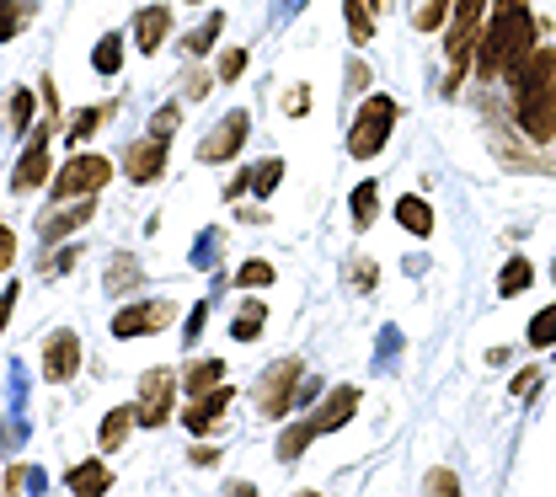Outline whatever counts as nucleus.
I'll use <instances>...</instances> for the list:
<instances>
[{"mask_svg": "<svg viewBox=\"0 0 556 497\" xmlns=\"http://www.w3.org/2000/svg\"><path fill=\"white\" fill-rule=\"evenodd\" d=\"M161 172H166V139L161 134H145V139H134V145L123 150V177L139 182V188L156 182Z\"/></svg>", "mask_w": 556, "mask_h": 497, "instance_id": "obj_10", "label": "nucleus"}, {"mask_svg": "<svg viewBox=\"0 0 556 497\" xmlns=\"http://www.w3.org/2000/svg\"><path fill=\"white\" fill-rule=\"evenodd\" d=\"M482 11H487V0H455V22H450V38H444L455 65H466L471 43H476V33H482Z\"/></svg>", "mask_w": 556, "mask_h": 497, "instance_id": "obj_12", "label": "nucleus"}, {"mask_svg": "<svg viewBox=\"0 0 556 497\" xmlns=\"http://www.w3.org/2000/svg\"><path fill=\"white\" fill-rule=\"evenodd\" d=\"M348 86H353V91L369 86V65H364V59H353V65H348Z\"/></svg>", "mask_w": 556, "mask_h": 497, "instance_id": "obj_44", "label": "nucleus"}, {"mask_svg": "<svg viewBox=\"0 0 556 497\" xmlns=\"http://www.w3.org/2000/svg\"><path fill=\"white\" fill-rule=\"evenodd\" d=\"M450 6H455V0H423V6H417V33H434V27H444Z\"/></svg>", "mask_w": 556, "mask_h": 497, "instance_id": "obj_33", "label": "nucleus"}, {"mask_svg": "<svg viewBox=\"0 0 556 497\" xmlns=\"http://www.w3.org/2000/svg\"><path fill=\"white\" fill-rule=\"evenodd\" d=\"M241 70H246V49H225V54H220V70H214V75L230 86V81H241Z\"/></svg>", "mask_w": 556, "mask_h": 497, "instance_id": "obj_36", "label": "nucleus"}, {"mask_svg": "<svg viewBox=\"0 0 556 497\" xmlns=\"http://www.w3.org/2000/svg\"><path fill=\"white\" fill-rule=\"evenodd\" d=\"M11 310H17V284H6V294H0V332H6Z\"/></svg>", "mask_w": 556, "mask_h": 497, "instance_id": "obj_42", "label": "nucleus"}, {"mask_svg": "<svg viewBox=\"0 0 556 497\" xmlns=\"http://www.w3.org/2000/svg\"><path fill=\"white\" fill-rule=\"evenodd\" d=\"M343 17H348V38L353 43L375 38V0H343Z\"/></svg>", "mask_w": 556, "mask_h": 497, "instance_id": "obj_24", "label": "nucleus"}, {"mask_svg": "<svg viewBox=\"0 0 556 497\" xmlns=\"http://www.w3.org/2000/svg\"><path fill=\"white\" fill-rule=\"evenodd\" d=\"M530 284H535V268H530V257H514V262H508V268L498 273V294H503V300H514V294H524Z\"/></svg>", "mask_w": 556, "mask_h": 497, "instance_id": "obj_27", "label": "nucleus"}, {"mask_svg": "<svg viewBox=\"0 0 556 497\" xmlns=\"http://www.w3.org/2000/svg\"><path fill=\"white\" fill-rule=\"evenodd\" d=\"M107 177H113V161L97 155V150H91V155L81 150V155H70V166L49 182V193L54 198H91V193L107 188Z\"/></svg>", "mask_w": 556, "mask_h": 497, "instance_id": "obj_5", "label": "nucleus"}, {"mask_svg": "<svg viewBox=\"0 0 556 497\" xmlns=\"http://www.w3.org/2000/svg\"><path fill=\"white\" fill-rule=\"evenodd\" d=\"M530 343H535V348H551V343H556V305H546V310L530 321Z\"/></svg>", "mask_w": 556, "mask_h": 497, "instance_id": "obj_34", "label": "nucleus"}, {"mask_svg": "<svg viewBox=\"0 0 556 497\" xmlns=\"http://www.w3.org/2000/svg\"><path fill=\"white\" fill-rule=\"evenodd\" d=\"M129 423H134V407H113L102 423V455H113V449L129 439Z\"/></svg>", "mask_w": 556, "mask_h": 497, "instance_id": "obj_29", "label": "nucleus"}, {"mask_svg": "<svg viewBox=\"0 0 556 497\" xmlns=\"http://www.w3.org/2000/svg\"><path fill=\"white\" fill-rule=\"evenodd\" d=\"M311 439H321L311 417H305V423H295V428H284V433H278V460H284V465H289V460H300Z\"/></svg>", "mask_w": 556, "mask_h": 497, "instance_id": "obj_26", "label": "nucleus"}, {"mask_svg": "<svg viewBox=\"0 0 556 497\" xmlns=\"http://www.w3.org/2000/svg\"><path fill=\"white\" fill-rule=\"evenodd\" d=\"M375 214H380V188L375 182H359V188H353V230H369Z\"/></svg>", "mask_w": 556, "mask_h": 497, "instance_id": "obj_28", "label": "nucleus"}, {"mask_svg": "<svg viewBox=\"0 0 556 497\" xmlns=\"http://www.w3.org/2000/svg\"><path fill=\"white\" fill-rule=\"evenodd\" d=\"M535 380H540L535 369H530V375H519V380H514V396H530V391H535Z\"/></svg>", "mask_w": 556, "mask_h": 497, "instance_id": "obj_47", "label": "nucleus"}, {"mask_svg": "<svg viewBox=\"0 0 556 497\" xmlns=\"http://www.w3.org/2000/svg\"><path fill=\"white\" fill-rule=\"evenodd\" d=\"M535 49V17L524 11V0H498L492 22L482 27V43H476V75H508L524 54Z\"/></svg>", "mask_w": 556, "mask_h": 497, "instance_id": "obj_2", "label": "nucleus"}, {"mask_svg": "<svg viewBox=\"0 0 556 497\" xmlns=\"http://www.w3.org/2000/svg\"><path fill=\"white\" fill-rule=\"evenodd\" d=\"M54 134H59V113H43L33 123V134H27V145H22L17 177H11V188H17V193H33V188L49 182V145H54Z\"/></svg>", "mask_w": 556, "mask_h": 497, "instance_id": "obj_4", "label": "nucleus"}, {"mask_svg": "<svg viewBox=\"0 0 556 497\" xmlns=\"http://www.w3.org/2000/svg\"><path fill=\"white\" fill-rule=\"evenodd\" d=\"M508 86H514L519 129L530 134L535 145H551L556 139V49L551 43H535V49L508 70Z\"/></svg>", "mask_w": 556, "mask_h": 497, "instance_id": "obj_1", "label": "nucleus"}, {"mask_svg": "<svg viewBox=\"0 0 556 497\" xmlns=\"http://www.w3.org/2000/svg\"><path fill=\"white\" fill-rule=\"evenodd\" d=\"M428 492H460V481L450 471H434V476H428Z\"/></svg>", "mask_w": 556, "mask_h": 497, "instance_id": "obj_43", "label": "nucleus"}, {"mask_svg": "<svg viewBox=\"0 0 556 497\" xmlns=\"http://www.w3.org/2000/svg\"><path fill=\"white\" fill-rule=\"evenodd\" d=\"M396 220H401V230H407V236H417V241L434 236V209H428V198H417V193L396 204Z\"/></svg>", "mask_w": 556, "mask_h": 497, "instance_id": "obj_19", "label": "nucleus"}, {"mask_svg": "<svg viewBox=\"0 0 556 497\" xmlns=\"http://www.w3.org/2000/svg\"><path fill=\"white\" fill-rule=\"evenodd\" d=\"M246 134H252V118L246 113H225V123L214 129L204 145H198V161L204 166H225V161H236L241 145H246Z\"/></svg>", "mask_w": 556, "mask_h": 497, "instance_id": "obj_9", "label": "nucleus"}, {"mask_svg": "<svg viewBox=\"0 0 556 497\" xmlns=\"http://www.w3.org/2000/svg\"><path fill=\"white\" fill-rule=\"evenodd\" d=\"M305 107H311V91H305V86H295V91H289V97H284V113H289V118H305Z\"/></svg>", "mask_w": 556, "mask_h": 497, "instance_id": "obj_40", "label": "nucleus"}, {"mask_svg": "<svg viewBox=\"0 0 556 497\" xmlns=\"http://www.w3.org/2000/svg\"><path fill=\"white\" fill-rule=\"evenodd\" d=\"M353 412H359V385H337V391L316 407L311 423H316V433H332V428H343Z\"/></svg>", "mask_w": 556, "mask_h": 497, "instance_id": "obj_15", "label": "nucleus"}, {"mask_svg": "<svg viewBox=\"0 0 556 497\" xmlns=\"http://www.w3.org/2000/svg\"><path fill=\"white\" fill-rule=\"evenodd\" d=\"M70 262H75V246H70V252H59L54 262H49V257H43V273H65V268H70Z\"/></svg>", "mask_w": 556, "mask_h": 497, "instance_id": "obj_45", "label": "nucleus"}, {"mask_svg": "<svg viewBox=\"0 0 556 497\" xmlns=\"http://www.w3.org/2000/svg\"><path fill=\"white\" fill-rule=\"evenodd\" d=\"M107 118H113V102H97V107H86V113H81V118H75L70 129H65V145H75V150H81V145H86V139L102 129Z\"/></svg>", "mask_w": 556, "mask_h": 497, "instance_id": "obj_23", "label": "nucleus"}, {"mask_svg": "<svg viewBox=\"0 0 556 497\" xmlns=\"http://www.w3.org/2000/svg\"><path fill=\"white\" fill-rule=\"evenodd\" d=\"M177 321V305L172 300H139L129 310H118L113 316V337L118 343H129V337H156L161 326H172Z\"/></svg>", "mask_w": 556, "mask_h": 497, "instance_id": "obj_8", "label": "nucleus"}, {"mask_svg": "<svg viewBox=\"0 0 556 497\" xmlns=\"http://www.w3.org/2000/svg\"><path fill=\"white\" fill-rule=\"evenodd\" d=\"M214 385H225V364L220 359H193L188 369H182V391L188 396H204V391H214Z\"/></svg>", "mask_w": 556, "mask_h": 497, "instance_id": "obj_20", "label": "nucleus"}, {"mask_svg": "<svg viewBox=\"0 0 556 497\" xmlns=\"http://www.w3.org/2000/svg\"><path fill=\"white\" fill-rule=\"evenodd\" d=\"M166 33H172V11H166V6H145L134 17V49L139 54H156L166 43Z\"/></svg>", "mask_w": 556, "mask_h": 497, "instance_id": "obj_16", "label": "nucleus"}, {"mask_svg": "<svg viewBox=\"0 0 556 497\" xmlns=\"http://www.w3.org/2000/svg\"><path fill=\"white\" fill-rule=\"evenodd\" d=\"M236 401V391L230 385H214V391H204V396H193V407L182 412V423H188L193 433H209V428H220V417H225V407Z\"/></svg>", "mask_w": 556, "mask_h": 497, "instance_id": "obj_14", "label": "nucleus"}, {"mask_svg": "<svg viewBox=\"0 0 556 497\" xmlns=\"http://www.w3.org/2000/svg\"><path fill=\"white\" fill-rule=\"evenodd\" d=\"M214 460H220V449H209V444L193 449V465H214Z\"/></svg>", "mask_w": 556, "mask_h": 497, "instance_id": "obj_46", "label": "nucleus"}, {"mask_svg": "<svg viewBox=\"0 0 556 497\" xmlns=\"http://www.w3.org/2000/svg\"><path fill=\"white\" fill-rule=\"evenodd\" d=\"M220 27H225V17H220V11H214V17H204V22H198L193 33H188V54H209L214 43H220Z\"/></svg>", "mask_w": 556, "mask_h": 497, "instance_id": "obj_31", "label": "nucleus"}, {"mask_svg": "<svg viewBox=\"0 0 556 497\" xmlns=\"http://www.w3.org/2000/svg\"><path fill=\"white\" fill-rule=\"evenodd\" d=\"M65 487L75 497H97V492L113 487V471H107L102 460H81V465H70V471H65Z\"/></svg>", "mask_w": 556, "mask_h": 497, "instance_id": "obj_18", "label": "nucleus"}, {"mask_svg": "<svg viewBox=\"0 0 556 497\" xmlns=\"http://www.w3.org/2000/svg\"><path fill=\"white\" fill-rule=\"evenodd\" d=\"M300 380H305V364H300V359L268 364V375L257 380V407H262V417H284L289 407H295Z\"/></svg>", "mask_w": 556, "mask_h": 497, "instance_id": "obj_7", "label": "nucleus"}, {"mask_svg": "<svg viewBox=\"0 0 556 497\" xmlns=\"http://www.w3.org/2000/svg\"><path fill=\"white\" fill-rule=\"evenodd\" d=\"M172 396H177V375L172 369H145L139 375V396H134V423L139 428H161L172 417Z\"/></svg>", "mask_w": 556, "mask_h": 497, "instance_id": "obj_6", "label": "nucleus"}, {"mask_svg": "<svg viewBox=\"0 0 556 497\" xmlns=\"http://www.w3.org/2000/svg\"><path fill=\"white\" fill-rule=\"evenodd\" d=\"M33 123H38V97L27 86H11V97H6V134L27 139V134H33Z\"/></svg>", "mask_w": 556, "mask_h": 497, "instance_id": "obj_17", "label": "nucleus"}, {"mask_svg": "<svg viewBox=\"0 0 556 497\" xmlns=\"http://www.w3.org/2000/svg\"><path fill=\"white\" fill-rule=\"evenodd\" d=\"M75 369H81V337H75V332H54L49 343H43V380L65 385V380H75Z\"/></svg>", "mask_w": 556, "mask_h": 497, "instance_id": "obj_11", "label": "nucleus"}, {"mask_svg": "<svg viewBox=\"0 0 556 497\" xmlns=\"http://www.w3.org/2000/svg\"><path fill=\"white\" fill-rule=\"evenodd\" d=\"M91 65H97V75H118L123 70V33H107L97 43V54H91Z\"/></svg>", "mask_w": 556, "mask_h": 497, "instance_id": "obj_30", "label": "nucleus"}, {"mask_svg": "<svg viewBox=\"0 0 556 497\" xmlns=\"http://www.w3.org/2000/svg\"><path fill=\"white\" fill-rule=\"evenodd\" d=\"M375 262H353V289H375Z\"/></svg>", "mask_w": 556, "mask_h": 497, "instance_id": "obj_41", "label": "nucleus"}, {"mask_svg": "<svg viewBox=\"0 0 556 497\" xmlns=\"http://www.w3.org/2000/svg\"><path fill=\"white\" fill-rule=\"evenodd\" d=\"M262 326H268V305H262V300H246V305L236 310V326H230V337H236V343H257Z\"/></svg>", "mask_w": 556, "mask_h": 497, "instance_id": "obj_22", "label": "nucleus"}, {"mask_svg": "<svg viewBox=\"0 0 556 497\" xmlns=\"http://www.w3.org/2000/svg\"><path fill=\"white\" fill-rule=\"evenodd\" d=\"M396 113L401 107L391 97H369L359 113H353V129H348V155L353 161H369V155L385 150V139H391V129H396Z\"/></svg>", "mask_w": 556, "mask_h": 497, "instance_id": "obj_3", "label": "nucleus"}, {"mask_svg": "<svg viewBox=\"0 0 556 497\" xmlns=\"http://www.w3.org/2000/svg\"><path fill=\"white\" fill-rule=\"evenodd\" d=\"M204 326H209V305H193V310H188V326H182V337L198 343V332H204Z\"/></svg>", "mask_w": 556, "mask_h": 497, "instance_id": "obj_38", "label": "nucleus"}, {"mask_svg": "<svg viewBox=\"0 0 556 497\" xmlns=\"http://www.w3.org/2000/svg\"><path fill=\"white\" fill-rule=\"evenodd\" d=\"M177 123H182V107H177V102H166V107H161V113H156V118H150V134L172 139V129H177Z\"/></svg>", "mask_w": 556, "mask_h": 497, "instance_id": "obj_37", "label": "nucleus"}, {"mask_svg": "<svg viewBox=\"0 0 556 497\" xmlns=\"http://www.w3.org/2000/svg\"><path fill=\"white\" fill-rule=\"evenodd\" d=\"M33 11H38V0H0V43L22 38V27L33 22Z\"/></svg>", "mask_w": 556, "mask_h": 497, "instance_id": "obj_21", "label": "nucleus"}, {"mask_svg": "<svg viewBox=\"0 0 556 497\" xmlns=\"http://www.w3.org/2000/svg\"><path fill=\"white\" fill-rule=\"evenodd\" d=\"M236 284H241V289H268V284H273V262H262V257H252V262H241Z\"/></svg>", "mask_w": 556, "mask_h": 497, "instance_id": "obj_32", "label": "nucleus"}, {"mask_svg": "<svg viewBox=\"0 0 556 497\" xmlns=\"http://www.w3.org/2000/svg\"><path fill=\"white\" fill-rule=\"evenodd\" d=\"M17 262V236H11V225H0V273Z\"/></svg>", "mask_w": 556, "mask_h": 497, "instance_id": "obj_39", "label": "nucleus"}, {"mask_svg": "<svg viewBox=\"0 0 556 497\" xmlns=\"http://www.w3.org/2000/svg\"><path fill=\"white\" fill-rule=\"evenodd\" d=\"M134 284H139V262L129 252H118L113 262H107V273H102V289L107 294H129Z\"/></svg>", "mask_w": 556, "mask_h": 497, "instance_id": "obj_25", "label": "nucleus"}, {"mask_svg": "<svg viewBox=\"0 0 556 497\" xmlns=\"http://www.w3.org/2000/svg\"><path fill=\"white\" fill-rule=\"evenodd\" d=\"M278 177H284V161H262L257 172H252V193H257V198H268V193L278 188Z\"/></svg>", "mask_w": 556, "mask_h": 497, "instance_id": "obj_35", "label": "nucleus"}, {"mask_svg": "<svg viewBox=\"0 0 556 497\" xmlns=\"http://www.w3.org/2000/svg\"><path fill=\"white\" fill-rule=\"evenodd\" d=\"M91 214H97V198H70V204H59V209L43 214L38 230H43V241L54 246V241H65L70 230H81V225L91 220Z\"/></svg>", "mask_w": 556, "mask_h": 497, "instance_id": "obj_13", "label": "nucleus"}]
</instances>
